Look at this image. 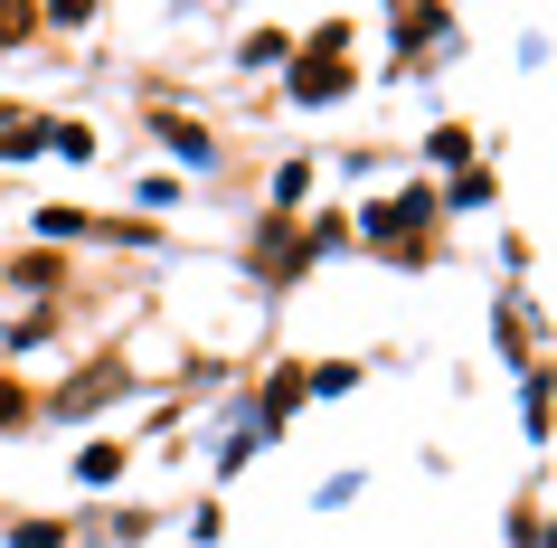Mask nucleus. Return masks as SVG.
<instances>
[{
  "instance_id": "1",
  "label": "nucleus",
  "mask_w": 557,
  "mask_h": 548,
  "mask_svg": "<svg viewBox=\"0 0 557 548\" xmlns=\"http://www.w3.org/2000/svg\"><path fill=\"white\" fill-rule=\"evenodd\" d=\"M331 86H341V38H322V48L302 58V76H294V95H312V105H322Z\"/></svg>"
},
{
  "instance_id": "2",
  "label": "nucleus",
  "mask_w": 557,
  "mask_h": 548,
  "mask_svg": "<svg viewBox=\"0 0 557 548\" xmlns=\"http://www.w3.org/2000/svg\"><path fill=\"white\" fill-rule=\"evenodd\" d=\"M416 218H425V199H387V208H379V236H407Z\"/></svg>"
}]
</instances>
